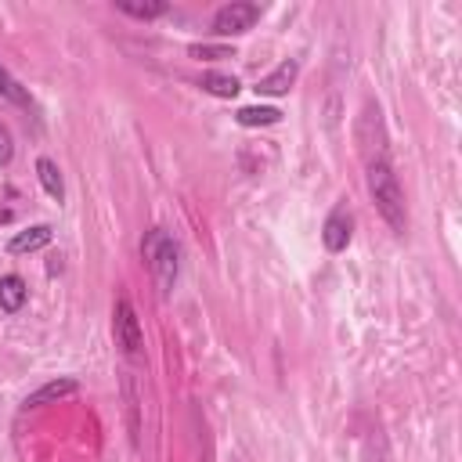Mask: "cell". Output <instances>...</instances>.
<instances>
[{
    "label": "cell",
    "instance_id": "obj_1",
    "mask_svg": "<svg viewBox=\"0 0 462 462\" xmlns=\"http://www.w3.org/2000/svg\"><path fill=\"white\" fill-rule=\"evenodd\" d=\"M365 180H368V195L375 199V209L383 213L390 231L404 235L408 231V206H404V191H401V180L393 173V162L386 155V141L375 148H365Z\"/></svg>",
    "mask_w": 462,
    "mask_h": 462
},
{
    "label": "cell",
    "instance_id": "obj_2",
    "mask_svg": "<svg viewBox=\"0 0 462 462\" xmlns=\"http://www.w3.org/2000/svg\"><path fill=\"white\" fill-rule=\"evenodd\" d=\"M141 260L148 263L152 282H155L159 296L166 300V296L173 292V285H177V274H180V249H177V242L170 238V231L148 227L144 238H141Z\"/></svg>",
    "mask_w": 462,
    "mask_h": 462
},
{
    "label": "cell",
    "instance_id": "obj_3",
    "mask_svg": "<svg viewBox=\"0 0 462 462\" xmlns=\"http://www.w3.org/2000/svg\"><path fill=\"white\" fill-rule=\"evenodd\" d=\"M112 332H116V346L126 354V357H137L141 346H144V332H141V321L134 314V303L126 292H119L116 300V310H112Z\"/></svg>",
    "mask_w": 462,
    "mask_h": 462
},
{
    "label": "cell",
    "instance_id": "obj_4",
    "mask_svg": "<svg viewBox=\"0 0 462 462\" xmlns=\"http://www.w3.org/2000/svg\"><path fill=\"white\" fill-rule=\"evenodd\" d=\"M256 18H260V7H256V4H249V0H231V4H224V7L213 11V32H217V36H238V32L253 29Z\"/></svg>",
    "mask_w": 462,
    "mask_h": 462
},
{
    "label": "cell",
    "instance_id": "obj_5",
    "mask_svg": "<svg viewBox=\"0 0 462 462\" xmlns=\"http://www.w3.org/2000/svg\"><path fill=\"white\" fill-rule=\"evenodd\" d=\"M350 227H354V220H350L346 206H336V209L325 217V224H321V242H325V249H328V253H343V249L350 245Z\"/></svg>",
    "mask_w": 462,
    "mask_h": 462
},
{
    "label": "cell",
    "instance_id": "obj_6",
    "mask_svg": "<svg viewBox=\"0 0 462 462\" xmlns=\"http://www.w3.org/2000/svg\"><path fill=\"white\" fill-rule=\"evenodd\" d=\"M296 72H300V65H296V58H289V61H282L274 72H267L260 83H256V94H267V97H278V94H289V87L296 83Z\"/></svg>",
    "mask_w": 462,
    "mask_h": 462
},
{
    "label": "cell",
    "instance_id": "obj_7",
    "mask_svg": "<svg viewBox=\"0 0 462 462\" xmlns=\"http://www.w3.org/2000/svg\"><path fill=\"white\" fill-rule=\"evenodd\" d=\"M51 224H32V227H25V231H18L11 242H7V253H14V256H22V253H36V249H43V245H51Z\"/></svg>",
    "mask_w": 462,
    "mask_h": 462
},
{
    "label": "cell",
    "instance_id": "obj_8",
    "mask_svg": "<svg viewBox=\"0 0 462 462\" xmlns=\"http://www.w3.org/2000/svg\"><path fill=\"white\" fill-rule=\"evenodd\" d=\"M25 300H29L25 282H22L18 274H4V278H0V310H4V314H18V310L25 307Z\"/></svg>",
    "mask_w": 462,
    "mask_h": 462
},
{
    "label": "cell",
    "instance_id": "obj_9",
    "mask_svg": "<svg viewBox=\"0 0 462 462\" xmlns=\"http://www.w3.org/2000/svg\"><path fill=\"white\" fill-rule=\"evenodd\" d=\"M79 390V383L76 379H51V383H43L36 393H29L25 397V408H40V404H47V401H58V397H69V393H76Z\"/></svg>",
    "mask_w": 462,
    "mask_h": 462
},
{
    "label": "cell",
    "instance_id": "obj_10",
    "mask_svg": "<svg viewBox=\"0 0 462 462\" xmlns=\"http://www.w3.org/2000/svg\"><path fill=\"white\" fill-rule=\"evenodd\" d=\"M36 177H40V184H43V191L51 195V199H65V180H61V170H58V162L54 159H47V155H40L36 159Z\"/></svg>",
    "mask_w": 462,
    "mask_h": 462
},
{
    "label": "cell",
    "instance_id": "obj_11",
    "mask_svg": "<svg viewBox=\"0 0 462 462\" xmlns=\"http://www.w3.org/2000/svg\"><path fill=\"white\" fill-rule=\"evenodd\" d=\"M282 119V112L274 105H245L235 112V123L238 126H274Z\"/></svg>",
    "mask_w": 462,
    "mask_h": 462
},
{
    "label": "cell",
    "instance_id": "obj_12",
    "mask_svg": "<svg viewBox=\"0 0 462 462\" xmlns=\"http://www.w3.org/2000/svg\"><path fill=\"white\" fill-rule=\"evenodd\" d=\"M199 87H202L206 94H217V97H235V94H238V79H235V76H224V72H206V76L199 79Z\"/></svg>",
    "mask_w": 462,
    "mask_h": 462
},
{
    "label": "cell",
    "instance_id": "obj_13",
    "mask_svg": "<svg viewBox=\"0 0 462 462\" xmlns=\"http://www.w3.org/2000/svg\"><path fill=\"white\" fill-rule=\"evenodd\" d=\"M0 97H7L11 105H18V108H32V97L25 94V87L0 65Z\"/></svg>",
    "mask_w": 462,
    "mask_h": 462
},
{
    "label": "cell",
    "instance_id": "obj_14",
    "mask_svg": "<svg viewBox=\"0 0 462 462\" xmlns=\"http://www.w3.org/2000/svg\"><path fill=\"white\" fill-rule=\"evenodd\" d=\"M116 7L123 14H134V18H159L166 14V4L162 0H152V4H134V0H116Z\"/></svg>",
    "mask_w": 462,
    "mask_h": 462
},
{
    "label": "cell",
    "instance_id": "obj_15",
    "mask_svg": "<svg viewBox=\"0 0 462 462\" xmlns=\"http://www.w3.org/2000/svg\"><path fill=\"white\" fill-rule=\"evenodd\" d=\"M188 54H191V58H231L227 47H209V43H191Z\"/></svg>",
    "mask_w": 462,
    "mask_h": 462
},
{
    "label": "cell",
    "instance_id": "obj_16",
    "mask_svg": "<svg viewBox=\"0 0 462 462\" xmlns=\"http://www.w3.org/2000/svg\"><path fill=\"white\" fill-rule=\"evenodd\" d=\"M11 155H14V144H11V130L0 123V166H7V162H11Z\"/></svg>",
    "mask_w": 462,
    "mask_h": 462
}]
</instances>
